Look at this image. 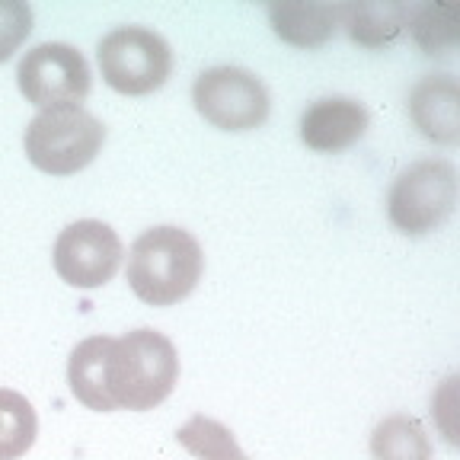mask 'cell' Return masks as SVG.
Masks as SVG:
<instances>
[{"label":"cell","mask_w":460,"mask_h":460,"mask_svg":"<svg viewBox=\"0 0 460 460\" xmlns=\"http://www.w3.org/2000/svg\"><path fill=\"white\" fill-rule=\"evenodd\" d=\"M192 102L205 122L221 131H252L269 119V90L243 67H208L192 84Z\"/></svg>","instance_id":"6"},{"label":"cell","mask_w":460,"mask_h":460,"mask_svg":"<svg viewBox=\"0 0 460 460\" xmlns=\"http://www.w3.org/2000/svg\"><path fill=\"white\" fill-rule=\"evenodd\" d=\"M32 32V10L22 0H0V65L20 51Z\"/></svg>","instance_id":"18"},{"label":"cell","mask_w":460,"mask_h":460,"mask_svg":"<svg viewBox=\"0 0 460 460\" xmlns=\"http://www.w3.org/2000/svg\"><path fill=\"white\" fill-rule=\"evenodd\" d=\"M205 269L199 240L182 227H151L131 243L128 285L144 304L172 307L195 291Z\"/></svg>","instance_id":"2"},{"label":"cell","mask_w":460,"mask_h":460,"mask_svg":"<svg viewBox=\"0 0 460 460\" xmlns=\"http://www.w3.org/2000/svg\"><path fill=\"white\" fill-rule=\"evenodd\" d=\"M374 460H431V441L425 435L422 422L412 416H387L371 435Z\"/></svg>","instance_id":"14"},{"label":"cell","mask_w":460,"mask_h":460,"mask_svg":"<svg viewBox=\"0 0 460 460\" xmlns=\"http://www.w3.org/2000/svg\"><path fill=\"white\" fill-rule=\"evenodd\" d=\"M457 205V170L445 157L410 164L387 192V217L402 237H425L445 227Z\"/></svg>","instance_id":"4"},{"label":"cell","mask_w":460,"mask_h":460,"mask_svg":"<svg viewBox=\"0 0 460 460\" xmlns=\"http://www.w3.org/2000/svg\"><path fill=\"white\" fill-rule=\"evenodd\" d=\"M410 22V7L394 4V0H371V4H342L345 32L361 49H384L394 45L402 36V29Z\"/></svg>","instance_id":"12"},{"label":"cell","mask_w":460,"mask_h":460,"mask_svg":"<svg viewBox=\"0 0 460 460\" xmlns=\"http://www.w3.org/2000/svg\"><path fill=\"white\" fill-rule=\"evenodd\" d=\"M106 128L84 106H51L29 122L22 135L29 164L49 176H74L96 160Z\"/></svg>","instance_id":"3"},{"label":"cell","mask_w":460,"mask_h":460,"mask_svg":"<svg viewBox=\"0 0 460 460\" xmlns=\"http://www.w3.org/2000/svg\"><path fill=\"white\" fill-rule=\"evenodd\" d=\"M180 381L176 345L157 330H135L106 345V396L112 410L147 412Z\"/></svg>","instance_id":"1"},{"label":"cell","mask_w":460,"mask_h":460,"mask_svg":"<svg viewBox=\"0 0 460 460\" xmlns=\"http://www.w3.org/2000/svg\"><path fill=\"white\" fill-rule=\"evenodd\" d=\"M90 65L65 42H45L26 51L16 67V84L26 102L39 109L80 106L90 93Z\"/></svg>","instance_id":"7"},{"label":"cell","mask_w":460,"mask_h":460,"mask_svg":"<svg viewBox=\"0 0 460 460\" xmlns=\"http://www.w3.org/2000/svg\"><path fill=\"white\" fill-rule=\"evenodd\" d=\"M106 345L109 336H90L77 345L67 361V384L71 394L84 402L86 410L112 412L106 396Z\"/></svg>","instance_id":"13"},{"label":"cell","mask_w":460,"mask_h":460,"mask_svg":"<svg viewBox=\"0 0 460 460\" xmlns=\"http://www.w3.org/2000/svg\"><path fill=\"white\" fill-rule=\"evenodd\" d=\"M410 32L416 45L431 58H445L460 39V10L454 4H422L410 7Z\"/></svg>","instance_id":"15"},{"label":"cell","mask_w":460,"mask_h":460,"mask_svg":"<svg viewBox=\"0 0 460 460\" xmlns=\"http://www.w3.org/2000/svg\"><path fill=\"white\" fill-rule=\"evenodd\" d=\"M102 80L122 96H147L172 74V49L147 26H119L96 49Z\"/></svg>","instance_id":"5"},{"label":"cell","mask_w":460,"mask_h":460,"mask_svg":"<svg viewBox=\"0 0 460 460\" xmlns=\"http://www.w3.org/2000/svg\"><path fill=\"white\" fill-rule=\"evenodd\" d=\"M410 119L435 144L460 141V86L451 74H429L410 90Z\"/></svg>","instance_id":"10"},{"label":"cell","mask_w":460,"mask_h":460,"mask_svg":"<svg viewBox=\"0 0 460 460\" xmlns=\"http://www.w3.org/2000/svg\"><path fill=\"white\" fill-rule=\"evenodd\" d=\"M371 115L358 100L349 96H326L304 109L301 141L314 154H342L365 137Z\"/></svg>","instance_id":"9"},{"label":"cell","mask_w":460,"mask_h":460,"mask_svg":"<svg viewBox=\"0 0 460 460\" xmlns=\"http://www.w3.org/2000/svg\"><path fill=\"white\" fill-rule=\"evenodd\" d=\"M269 22L281 42L295 49H320L336 36L342 4H272Z\"/></svg>","instance_id":"11"},{"label":"cell","mask_w":460,"mask_h":460,"mask_svg":"<svg viewBox=\"0 0 460 460\" xmlns=\"http://www.w3.org/2000/svg\"><path fill=\"white\" fill-rule=\"evenodd\" d=\"M180 445L189 447L201 460H246V454L230 438V431L205 416H195L180 431Z\"/></svg>","instance_id":"17"},{"label":"cell","mask_w":460,"mask_h":460,"mask_svg":"<svg viewBox=\"0 0 460 460\" xmlns=\"http://www.w3.org/2000/svg\"><path fill=\"white\" fill-rule=\"evenodd\" d=\"M39 435L32 402L16 390H0V460H20Z\"/></svg>","instance_id":"16"},{"label":"cell","mask_w":460,"mask_h":460,"mask_svg":"<svg viewBox=\"0 0 460 460\" xmlns=\"http://www.w3.org/2000/svg\"><path fill=\"white\" fill-rule=\"evenodd\" d=\"M125 246L109 224L102 221H77L65 227L55 240V272L61 281L80 291H93L115 279L122 266Z\"/></svg>","instance_id":"8"}]
</instances>
